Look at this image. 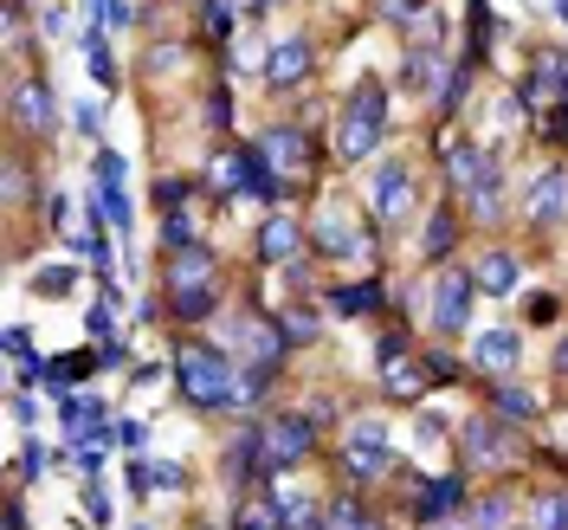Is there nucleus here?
<instances>
[{
  "label": "nucleus",
  "instance_id": "28",
  "mask_svg": "<svg viewBox=\"0 0 568 530\" xmlns=\"http://www.w3.org/2000/svg\"><path fill=\"white\" fill-rule=\"evenodd\" d=\"M84 66H91V78H98V84H110V78H116V66H110V46L98 33H91V46H84Z\"/></svg>",
  "mask_w": 568,
  "mask_h": 530
},
{
  "label": "nucleus",
  "instance_id": "11",
  "mask_svg": "<svg viewBox=\"0 0 568 530\" xmlns=\"http://www.w3.org/2000/svg\"><path fill=\"white\" fill-rule=\"evenodd\" d=\"M297 247H304V227H297L291 213H272L265 233H258V259H265V266H284Z\"/></svg>",
  "mask_w": 568,
  "mask_h": 530
},
{
  "label": "nucleus",
  "instance_id": "14",
  "mask_svg": "<svg viewBox=\"0 0 568 530\" xmlns=\"http://www.w3.org/2000/svg\"><path fill=\"white\" fill-rule=\"evenodd\" d=\"M517 279H524V266H517L510 252H485V259H478V272H471V284H478V291H491V298H510Z\"/></svg>",
  "mask_w": 568,
  "mask_h": 530
},
{
  "label": "nucleus",
  "instance_id": "19",
  "mask_svg": "<svg viewBox=\"0 0 568 530\" xmlns=\"http://www.w3.org/2000/svg\"><path fill=\"white\" fill-rule=\"evenodd\" d=\"M446 169H453V181H459L465 194H478V181L491 176V156H478V149H453V162H446Z\"/></svg>",
  "mask_w": 568,
  "mask_h": 530
},
{
  "label": "nucleus",
  "instance_id": "35",
  "mask_svg": "<svg viewBox=\"0 0 568 530\" xmlns=\"http://www.w3.org/2000/svg\"><path fill=\"white\" fill-rule=\"evenodd\" d=\"M207 27L213 33H233V7L226 0H207Z\"/></svg>",
  "mask_w": 568,
  "mask_h": 530
},
{
  "label": "nucleus",
  "instance_id": "2",
  "mask_svg": "<svg viewBox=\"0 0 568 530\" xmlns=\"http://www.w3.org/2000/svg\"><path fill=\"white\" fill-rule=\"evenodd\" d=\"M304 453H311V421L304 414H278V421L258 427V440H252V466L258 472H291Z\"/></svg>",
  "mask_w": 568,
  "mask_h": 530
},
{
  "label": "nucleus",
  "instance_id": "42",
  "mask_svg": "<svg viewBox=\"0 0 568 530\" xmlns=\"http://www.w3.org/2000/svg\"><path fill=\"white\" fill-rule=\"evenodd\" d=\"M556 13H562V20H568V0H556Z\"/></svg>",
  "mask_w": 568,
  "mask_h": 530
},
{
  "label": "nucleus",
  "instance_id": "40",
  "mask_svg": "<svg viewBox=\"0 0 568 530\" xmlns=\"http://www.w3.org/2000/svg\"><path fill=\"white\" fill-rule=\"evenodd\" d=\"M20 466H27V479H39V472H45V466H52V460H45L39 447H27V460H20Z\"/></svg>",
  "mask_w": 568,
  "mask_h": 530
},
{
  "label": "nucleus",
  "instance_id": "22",
  "mask_svg": "<svg viewBox=\"0 0 568 530\" xmlns=\"http://www.w3.org/2000/svg\"><path fill=\"white\" fill-rule=\"evenodd\" d=\"M536 530H568V492H542L536 498Z\"/></svg>",
  "mask_w": 568,
  "mask_h": 530
},
{
  "label": "nucleus",
  "instance_id": "24",
  "mask_svg": "<svg viewBox=\"0 0 568 530\" xmlns=\"http://www.w3.org/2000/svg\"><path fill=\"white\" fill-rule=\"evenodd\" d=\"M336 311H382V291L375 284H343L336 291Z\"/></svg>",
  "mask_w": 568,
  "mask_h": 530
},
{
  "label": "nucleus",
  "instance_id": "18",
  "mask_svg": "<svg viewBox=\"0 0 568 530\" xmlns=\"http://www.w3.org/2000/svg\"><path fill=\"white\" fill-rule=\"evenodd\" d=\"M130 486H136V492H181V466L136 460V466H130Z\"/></svg>",
  "mask_w": 568,
  "mask_h": 530
},
{
  "label": "nucleus",
  "instance_id": "29",
  "mask_svg": "<svg viewBox=\"0 0 568 530\" xmlns=\"http://www.w3.org/2000/svg\"><path fill=\"white\" fill-rule=\"evenodd\" d=\"M71 279H78L71 266H52V272H39V279H33V291H39V298H65Z\"/></svg>",
  "mask_w": 568,
  "mask_h": 530
},
{
  "label": "nucleus",
  "instance_id": "30",
  "mask_svg": "<svg viewBox=\"0 0 568 530\" xmlns=\"http://www.w3.org/2000/svg\"><path fill=\"white\" fill-rule=\"evenodd\" d=\"M497 408H504L510 421H530V414H536V401L524 389H497Z\"/></svg>",
  "mask_w": 568,
  "mask_h": 530
},
{
  "label": "nucleus",
  "instance_id": "34",
  "mask_svg": "<svg viewBox=\"0 0 568 530\" xmlns=\"http://www.w3.org/2000/svg\"><path fill=\"white\" fill-rule=\"evenodd\" d=\"M175 311L181 318H201L207 311V291H175Z\"/></svg>",
  "mask_w": 568,
  "mask_h": 530
},
{
  "label": "nucleus",
  "instance_id": "10",
  "mask_svg": "<svg viewBox=\"0 0 568 530\" xmlns=\"http://www.w3.org/2000/svg\"><path fill=\"white\" fill-rule=\"evenodd\" d=\"M562 201H568V176H562V169H549V176L530 188L524 213H530L536 227H556V220H562Z\"/></svg>",
  "mask_w": 568,
  "mask_h": 530
},
{
  "label": "nucleus",
  "instance_id": "21",
  "mask_svg": "<svg viewBox=\"0 0 568 530\" xmlns=\"http://www.w3.org/2000/svg\"><path fill=\"white\" fill-rule=\"evenodd\" d=\"M459 504V479H439V486H426V498H420V518L433 524L439 511H453Z\"/></svg>",
  "mask_w": 568,
  "mask_h": 530
},
{
  "label": "nucleus",
  "instance_id": "7",
  "mask_svg": "<svg viewBox=\"0 0 568 530\" xmlns=\"http://www.w3.org/2000/svg\"><path fill=\"white\" fill-rule=\"evenodd\" d=\"M258 156H265L278 176H304V169H311V137H304V130H291V123H278V130H265V137H258Z\"/></svg>",
  "mask_w": 568,
  "mask_h": 530
},
{
  "label": "nucleus",
  "instance_id": "4",
  "mask_svg": "<svg viewBox=\"0 0 568 530\" xmlns=\"http://www.w3.org/2000/svg\"><path fill=\"white\" fill-rule=\"evenodd\" d=\"M343 466H349V479H388L394 453H388V433H382V421H355Z\"/></svg>",
  "mask_w": 568,
  "mask_h": 530
},
{
  "label": "nucleus",
  "instance_id": "16",
  "mask_svg": "<svg viewBox=\"0 0 568 530\" xmlns=\"http://www.w3.org/2000/svg\"><path fill=\"white\" fill-rule=\"evenodd\" d=\"M478 369H491V376H504V369H517V356H524V343H517V330H485L478 337Z\"/></svg>",
  "mask_w": 568,
  "mask_h": 530
},
{
  "label": "nucleus",
  "instance_id": "17",
  "mask_svg": "<svg viewBox=\"0 0 568 530\" xmlns=\"http://www.w3.org/2000/svg\"><path fill=\"white\" fill-rule=\"evenodd\" d=\"M169 279H175V291H207L213 259H207L201 247H181V252H175V266H169Z\"/></svg>",
  "mask_w": 568,
  "mask_h": 530
},
{
  "label": "nucleus",
  "instance_id": "13",
  "mask_svg": "<svg viewBox=\"0 0 568 530\" xmlns=\"http://www.w3.org/2000/svg\"><path fill=\"white\" fill-rule=\"evenodd\" d=\"M382 389H388L394 401H414V394L426 389L420 369H414V362H400V343H382Z\"/></svg>",
  "mask_w": 568,
  "mask_h": 530
},
{
  "label": "nucleus",
  "instance_id": "1",
  "mask_svg": "<svg viewBox=\"0 0 568 530\" xmlns=\"http://www.w3.org/2000/svg\"><path fill=\"white\" fill-rule=\"evenodd\" d=\"M175 382H181V394H187L194 408H226L240 369H233L220 350H207V343H187V350L175 356Z\"/></svg>",
  "mask_w": 568,
  "mask_h": 530
},
{
  "label": "nucleus",
  "instance_id": "8",
  "mask_svg": "<svg viewBox=\"0 0 568 530\" xmlns=\"http://www.w3.org/2000/svg\"><path fill=\"white\" fill-rule=\"evenodd\" d=\"M13 117H20V130H33V137H45L52 123H59V98L39 84V78H27L20 91H13Z\"/></svg>",
  "mask_w": 568,
  "mask_h": 530
},
{
  "label": "nucleus",
  "instance_id": "41",
  "mask_svg": "<svg viewBox=\"0 0 568 530\" xmlns=\"http://www.w3.org/2000/svg\"><path fill=\"white\" fill-rule=\"evenodd\" d=\"M556 369H568V343H562V350H556Z\"/></svg>",
  "mask_w": 568,
  "mask_h": 530
},
{
  "label": "nucleus",
  "instance_id": "37",
  "mask_svg": "<svg viewBox=\"0 0 568 530\" xmlns=\"http://www.w3.org/2000/svg\"><path fill=\"white\" fill-rule=\"evenodd\" d=\"M84 504H91V518H98V524H110V498H104V486H91V492H84Z\"/></svg>",
  "mask_w": 568,
  "mask_h": 530
},
{
  "label": "nucleus",
  "instance_id": "9",
  "mask_svg": "<svg viewBox=\"0 0 568 530\" xmlns=\"http://www.w3.org/2000/svg\"><path fill=\"white\" fill-rule=\"evenodd\" d=\"M407 201H414V176H407V162H382V169H375V213H382V220H400Z\"/></svg>",
  "mask_w": 568,
  "mask_h": 530
},
{
  "label": "nucleus",
  "instance_id": "5",
  "mask_svg": "<svg viewBox=\"0 0 568 530\" xmlns=\"http://www.w3.org/2000/svg\"><path fill=\"white\" fill-rule=\"evenodd\" d=\"M459 453L471 472H497V466H510V421H471L459 440Z\"/></svg>",
  "mask_w": 568,
  "mask_h": 530
},
{
  "label": "nucleus",
  "instance_id": "12",
  "mask_svg": "<svg viewBox=\"0 0 568 530\" xmlns=\"http://www.w3.org/2000/svg\"><path fill=\"white\" fill-rule=\"evenodd\" d=\"M317 247H323V252H343V259H355V252H368V240H362V233L349 227V213H343V208H323V213H317Z\"/></svg>",
  "mask_w": 568,
  "mask_h": 530
},
{
  "label": "nucleus",
  "instance_id": "26",
  "mask_svg": "<svg viewBox=\"0 0 568 530\" xmlns=\"http://www.w3.org/2000/svg\"><path fill=\"white\" fill-rule=\"evenodd\" d=\"M323 530H382L368 511H355V504H336L329 518H323Z\"/></svg>",
  "mask_w": 568,
  "mask_h": 530
},
{
  "label": "nucleus",
  "instance_id": "39",
  "mask_svg": "<svg viewBox=\"0 0 568 530\" xmlns=\"http://www.w3.org/2000/svg\"><path fill=\"white\" fill-rule=\"evenodd\" d=\"M187 233H194V227H187V213H169V240H175V247H187Z\"/></svg>",
  "mask_w": 568,
  "mask_h": 530
},
{
  "label": "nucleus",
  "instance_id": "6",
  "mask_svg": "<svg viewBox=\"0 0 568 530\" xmlns=\"http://www.w3.org/2000/svg\"><path fill=\"white\" fill-rule=\"evenodd\" d=\"M465 304H471V272H439V284H433V330H465Z\"/></svg>",
  "mask_w": 568,
  "mask_h": 530
},
{
  "label": "nucleus",
  "instance_id": "20",
  "mask_svg": "<svg viewBox=\"0 0 568 530\" xmlns=\"http://www.w3.org/2000/svg\"><path fill=\"white\" fill-rule=\"evenodd\" d=\"M278 518H284V530H323L317 504H311V498H297V492L278 498Z\"/></svg>",
  "mask_w": 568,
  "mask_h": 530
},
{
  "label": "nucleus",
  "instance_id": "3",
  "mask_svg": "<svg viewBox=\"0 0 568 530\" xmlns=\"http://www.w3.org/2000/svg\"><path fill=\"white\" fill-rule=\"evenodd\" d=\"M382 123H388V110H382V84H362L343 110V130H336V149L362 162V156H375V142H382Z\"/></svg>",
  "mask_w": 568,
  "mask_h": 530
},
{
  "label": "nucleus",
  "instance_id": "36",
  "mask_svg": "<svg viewBox=\"0 0 568 530\" xmlns=\"http://www.w3.org/2000/svg\"><path fill=\"white\" fill-rule=\"evenodd\" d=\"M110 318H116V311L98 298V304H91V337H104V343H110Z\"/></svg>",
  "mask_w": 568,
  "mask_h": 530
},
{
  "label": "nucleus",
  "instance_id": "43",
  "mask_svg": "<svg viewBox=\"0 0 568 530\" xmlns=\"http://www.w3.org/2000/svg\"><path fill=\"white\" fill-rule=\"evenodd\" d=\"M252 7H272V0H252Z\"/></svg>",
  "mask_w": 568,
  "mask_h": 530
},
{
  "label": "nucleus",
  "instance_id": "23",
  "mask_svg": "<svg viewBox=\"0 0 568 530\" xmlns=\"http://www.w3.org/2000/svg\"><path fill=\"white\" fill-rule=\"evenodd\" d=\"M240 530H284L278 504H265V498H252V504H240Z\"/></svg>",
  "mask_w": 568,
  "mask_h": 530
},
{
  "label": "nucleus",
  "instance_id": "25",
  "mask_svg": "<svg viewBox=\"0 0 568 530\" xmlns=\"http://www.w3.org/2000/svg\"><path fill=\"white\" fill-rule=\"evenodd\" d=\"M284 343H311V337H317V311H311V304H304V311H284Z\"/></svg>",
  "mask_w": 568,
  "mask_h": 530
},
{
  "label": "nucleus",
  "instance_id": "32",
  "mask_svg": "<svg viewBox=\"0 0 568 530\" xmlns=\"http://www.w3.org/2000/svg\"><path fill=\"white\" fill-rule=\"evenodd\" d=\"M504 518H510V504H504V498H485V504H478V530H510Z\"/></svg>",
  "mask_w": 568,
  "mask_h": 530
},
{
  "label": "nucleus",
  "instance_id": "15",
  "mask_svg": "<svg viewBox=\"0 0 568 530\" xmlns=\"http://www.w3.org/2000/svg\"><path fill=\"white\" fill-rule=\"evenodd\" d=\"M304 71H311V46H304V39H284L278 52L265 59V78H272L278 91H291V84H297Z\"/></svg>",
  "mask_w": 568,
  "mask_h": 530
},
{
  "label": "nucleus",
  "instance_id": "31",
  "mask_svg": "<svg viewBox=\"0 0 568 530\" xmlns=\"http://www.w3.org/2000/svg\"><path fill=\"white\" fill-rule=\"evenodd\" d=\"M453 247V213H433V227H426V252H446Z\"/></svg>",
  "mask_w": 568,
  "mask_h": 530
},
{
  "label": "nucleus",
  "instance_id": "27",
  "mask_svg": "<svg viewBox=\"0 0 568 530\" xmlns=\"http://www.w3.org/2000/svg\"><path fill=\"white\" fill-rule=\"evenodd\" d=\"M542 84H549L568 110V52H549V59H542Z\"/></svg>",
  "mask_w": 568,
  "mask_h": 530
},
{
  "label": "nucleus",
  "instance_id": "38",
  "mask_svg": "<svg viewBox=\"0 0 568 530\" xmlns=\"http://www.w3.org/2000/svg\"><path fill=\"white\" fill-rule=\"evenodd\" d=\"M98 117H104L98 104H78V130H84V137H98Z\"/></svg>",
  "mask_w": 568,
  "mask_h": 530
},
{
  "label": "nucleus",
  "instance_id": "33",
  "mask_svg": "<svg viewBox=\"0 0 568 530\" xmlns=\"http://www.w3.org/2000/svg\"><path fill=\"white\" fill-rule=\"evenodd\" d=\"M426 71H433V52H407V66H400V78H407V84H420Z\"/></svg>",
  "mask_w": 568,
  "mask_h": 530
}]
</instances>
